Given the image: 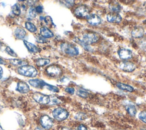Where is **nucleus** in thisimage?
<instances>
[{
	"instance_id": "nucleus-43",
	"label": "nucleus",
	"mask_w": 146,
	"mask_h": 130,
	"mask_svg": "<svg viewBox=\"0 0 146 130\" xmlns=\"http://www.w3.org/2000/svg\"><path fill=\"white\" fill-rule=\"evenodd\" d=\"M34 130H43V129L41 128H40V127H38L35 128Z\"/></svg>"
},
{
	"instance_id": "nucleus-23",
	"label": "nucleus",
	"mask_w": 146,
	"mask_h": 130,
	"mask_svg": "<svg viewBox=\"0 0 146 130\" xmlns=\"http://www.w3.org/2000/svg\"><path fill=\"white\" fill-rule=\"evenodd\" d=\"M110 9L111 10V11L113 13H119L120 11L121 10V6H120V5L117 3V2H112L111 3L110 6H109Z\"/></svg>"
},
{
	"instance_id": "nucleus-29",
	"label": "nucleus",
	"mask_w": 146,
	"mask_h": 130,
	"mask_svg": "<svg viewBox=\"0 0 146 130\" xmlns=\"http://www.w3.org/2000/svg\"><path fill=\"white\" fill-rule=\"evenodd\" d=\"M5 51L6 52L9 54V55L11 56H13V57H17V54L15 52V51L12 49L9 46H7L6 48H5Z\"/></svg>"
},
{
	"instance_id": "nucleus-13",
	"label": "nucleus",
	"mask_w": 146,
	"mask_h": 130,
	"mask_svg": "<svg viewBox=\"0 0 146 130\" xmlns=\"http://www.w3.org/2000/svg\"><path fill=\"white\" fill-rule=\"evenodd\" d=\"M29 83L31 86L39 89H42L45 87V86L46 84V83L45 82L39 79H31L29 81Z\"/></svg>"
},
{
	"instance_id": "nucleus-45",
	"label": "nucleus",
	"mask_w": 146,
	"mask_h": 130,
	"mask_svg": "<svg viewBox=\"0 0 146 130\" xmlns=\"http://www.w3.org/2000/svg\"><path fill=\"white\" fill-rule=\"evenodd\" d=\"M2 43L0 42V48L2 47Z\"/></svg>"
},
{
	"instance_id": "nucleus-10",
	"label": "nucleus",
	"mask_w": 146,
	"mask_h": 130,
	"mask_svg": "<svg viewBox=\"0 0 146 130\" xmlns=\"http://www.w3.org/2000/svg\"><path fill=\"white\" fill-rule=\"evenodd\" d=\"M107 20L110 23H119L121 21V17L116 13H111L107 15Z\"/></svg>"
},
{
	"instance_id": "nucleus-40",
	"label": "nucleus",
	"mask_w": 146,
	"mask_h": 130,
	"mask_svg": "<svg viewBox=\"0 0 146 130\" xmlns=\"http://www.w3.org/2000/svg\"><path fill=\"white\" fill-rule=\"evenodd\" d=\"M78 130H87V128L84 125L80 124L78 127Z\"/></svg>"
},
{
	"instance_id": "nucleus-11",
	"label": "nucleus",
	"mask_w": 146,
	"mask_h": 130,
	"mask_svg": "<svg viewBox=\"0 0 146 130\" xmlns=\"http://www.w3.org/2000/svg\"><path fill=\"white\" fill-rule=\"evenodd\" d=\"M86 18L88 23L92 26H96L99 25L101 23L100 18L96 14H89Z\"/></svg>"
},
{
	"instance_id": "nucleus-19",
	"label": "nucleus",
	"mask_w": 146,
	"mask_h": 130,
	"mask_svg": "<svg viewBox=\"0 0 146 130\" xmlns=\"http://www.w3.org/2000/svg\"><path fill=\"white\" fill-rule=\"evenodd\" d=\"M10 63L15 66H22L24 65H26L28 64V62L27 60L25 59H10L9 60Z\"/></svg>"
},
{
	"instance_id": "nucleus-26",
	"label": "nucleus",
	"mask_w": 146,
	"mask_h": 130,
	"mask_svg": "<svg viewBox=\"0 0 146 130\" xmlns=\"http://www.w3.org/2000/svg\"><path fill=\"white\" fill-rule=\"evenodd\" d=\"M11 10H12V13L17 15V16H18L21 14V8L19 6V5H18V4H15L13 6H12V8H11Z\"/></svg>"
},
{
	"instance_id": "nucleus-32",
	"label": "nucleus",
	"mask_w": 146,
	"mask_h": 130,
	"mask_svg": "<svg viewBox=\"0 0 146 130\" xmlns=\"http://www.w3.org/2000/svg\"><path fill=\"white\" fill-rule=\"evenodd\" d=\"M139 119L143 122L146 123V111H143L139 113Z\"/></svg>"
},
{
	"instance_id": "nucleus-7",
	"label": "nucleus",
	"mask_w": 146,
	"mask_h": 130,
	"mask_svg": "<svg viewBox=\"0 0 146 130\" xmlns=\"http://www.w3.org/2000/svg\"><path fill=\"white\" fill-rule=\"evenodd\" d=\"M40 123L42 127L45 129H49L53 125V120L46 115H43L40 117Z\"/></svg>"
},
{
	"instance_id": "nucleus-22",
	"label": "nucleus",
	"mask_w": 146,
	"mask_h": 130,
	"mask_svg": "<svg viewBox=\"0 0 146 130\" xmlns=\"http://www.w3.org/2000/svg\"><path fill=\"white\" fill-rule=\"evenodd\" d=\"M50 62V60L48 59L39 58L36 60L35 64L38 67H43L48 64Z\"/></svg>"
},
{
	"instance_id": "nucleus-12",
	"label": "nucleus",
	"mask_w": 146,
	"mask_h": 130,
	"mask_svg": "<svg viewBox=\"0 0 146 130\" xmlns=\"http://www.w3.org/2000/svg\"><path fill=\"white\" fill-rule=\"evenodd\" d=\"M118 55L121 59L128 60L132 58V54L130 50L127 48H121L118 51Z\"/></svg>"
},
{
	"instance_id": "nucleus-39",
	"label": "nucleus",
	"mask_w": 146,
	"mask_h": 130,
	"mask_svg": "<svg viewBox=\"0 0 146 130\" xmlns=\"http://www.w3.org/2000/svg\"><path fill=\"white\" fill-rule=\"evenodd\" d=\"M36 2V0H27V3L30 6H33Z\"/></svg>"
},
{
	"instance_id": "nucleus-46",
	"label": "nucleus",
	"mask_w": 146,
	"mask_h": 130,
	"mask_svg": "<svg viewBox=\"0 0 146 130\" xmlns=\"http://www.w3.org/2000/svg\"><path fill=\"white\" fill-rule=\"evenodd\" d=\"M0 130H3V128H2V127L1 126V125H0Z\"/></svg>"
},
{
	"instance_id": "nucleus-21",
	"label": "nucleus",
	"mask_w": 146,
	"mask_h": 130,
	"mask_svg": "<svg viewBox=\"0 0 146 130\" xmlns=\"http://www.w3.org/2000/svg\"><path fill=\"white\" fill-rule=\"evenodd\" d=\"M125 109L128 114L131 116H135L136 114V109L133 104H129L125 106Z\"/></svg>"
},
{
	"instance_id": "nucleus-38",
	"label": "nucleus",
	"mask_w": 146,
	"mask_h": 130,
	"mask_svg": "<svg viewBox=\"0 0 146 130\" xmlns=\"http://www.w3.org/2000/svg\"><path fill=\"white\" fill-rule=\"evenodd\" d=\"M35 10L36 11V13L38 14H41L43 12V7L41 5H38L36 7H35Z\"/></svg>"
},
{
	"instance_id": "nucleus-5",
	"label": "nucleus",
	"mask_w": 146,
	"mask_h": 130,
	"mask_svg": "<svg viewBox=\"0 0 146 130\" xmlns=\"http://www.w3.org/2000/svg\"><path fill=\"white\" fill-rule=\"evenodd\" d=\"M46 74L52 78H57L60 76L62 69L56 65H51L48 66L45 70Z\"/></svg>"
},
{
	"instance_id": "nucleus-30",
	"label": "nucleus",
	"mask_w": 146,
	"mask_h": 130,
	"mask_svg": "<svg viewBox=\"0 0 146 130\" xmlns=\"http://www.w3.org/2000/svg\"><path fill=\"white\" fill-rule=\"evenodd\" d=\"M45 87L47 89H48V90L51 91L52 92H59V88L57 87L52 86V85H51V84H47V83H46V84L45 86Z\"/></svg>"
},
{
	"instance_id": "nucleus-9",
	"label": "nucleus",
	"mask_w": 146,
	"mask_h": 130,
	"mask_svg": "<svg viewBox=\"0 0 146 130\" xmlns=\"http://www.w3.org/2000/svg\"><path fill=\"white\" fill-rule=\"evenodd\" d=\"M119 68L124 71L132 72L136 68V66L130 62H122L119 64Z\"/></svg>"
},
{
	"instance_id": "nucleus-17",
	"label": "nucleus",
	"mask_w": 146,
	"mask_h": 130,
	"mask_svg": "<svg viewBox=\"0 0 146 130\" xmlns=\"http://www.w3.org/2000/svg\"><path fill=\"white\" fill-rule=\"evenodd\" d=\"M144 30L141 27H137L135 28L131 32L132 36L135 38H139L142 37L144 35Z\"/></svg>"
},
{
	"instance_id": "nucleus-8",
	"label": "nucleus",
	"mask_w": 146,
	"mask_h": 130,
	"mask_svg": "<svg viewBox=\"0 0 146 130\" xmlns=\"http://www.w3.org/2000/svg\"><path fill=\"white\" fill-rule=\"evenodd\" d=\"M75 14L80 18H87L90 14L88 9L84 5H81L78 7L75 10Z\"/></svg>"
},
{
	"instance_id": "nucleus-31",
	"label": "nucleus",
	"mask_w": 146,
	"mask_h": 130,
	"mask_svg": "<svg viewBox=\"0 0 146 130\" xmlns=\"http://www.w3.org/2000/svg\"><path fill=\"white\" fill-rule=\"evenodd\" d=\"M44 22H45V23L46 24L47 26H51L54 25L52 19L51 17H50V16H46L44 18Z\"/></svg>"
},
{
	"instance_id": "nucleus-24",
	"label": "nucleus",
	"mask_w": 146,
	"mask_h": 130,
	"mask_svg": "<svg viewBox=\"0 0 146 130\" xmlns=\"http://www.w3.org/2000/svg\"><path fill=\"white\" fill-rule=\"evenodd\" d=\"M25 27L26 29L29 31H30V32H32V33H35L36 32V31H37V28L31 22H25Z\"/></svg>"
},
{
	"instance_id": "nucleus-18",
	"label": "nucleus",
	"mask_w": 146,
	"mask_h": 130,
	"mask_svg": "<svg viewBox=\"0 0 146 130\" xmlns=\"http://www.w3.org/2000/svg\"><path fill=\"white\" fill-rule=\"evenodd\" d=\"M23 43L25 45V46L26 47V48H27V50H29V52H31V53H36L38 52L39 51V48L35 46V44L30 43L26 40H23Z\"/></svg>"
},
{
	"instance_id": "nucleus-44",
	"label": "nucleus",
	"mask_w": 146,
	"mask_h": 130,
	"mask_svg": "<svg viewBox=\"0 0 146 130\" xmlns=\"http://www.w3.org/2000/svg\"><path fill=\"white\" fill-rule=\"evenodd\" d=\"M61 130H71V129H69L68 128H66V127H64Z\"/></svg>"
},
{
	"instance_id": "nucleus-36",
	"label": "nucleus",
	"mask_w": 146,
	"mask_h": 130,
	"mask_svg": "<svg viewBox=\"0 0 146 130\" xmlns=\"http://www.w3.org/2000/svg\"><path fill=\"white\" fill-rule=\"evenodd\" d=\"M63 2L67 6H72L74 5V0H63Z\"/></svg>"
},
{
	"instance_id": "nucleus-2",
	"label": "nucleus",
	"mask_w": 146,
	"mask_h": 130,
	"mask_svg": "<svg viewBox=\"0 0 146 130\" xmlns=\"http://www.w3.org/2000/svg\"><path fill=\"white\" fill-rule=\"evenodd\" d=\"M61 50L66 54L74 56L79 54L78 48L72 44L69 43H63L60 45Z\"/></svg>"
},
{
	"instance_id": "nucleus-6",
	"label": "nucleus",
	"mask_w": 146,
	"mask_h": 130,
	"mask_svg": "<svg viewBox=\"0 0 146 130\" xmlns=\"http://www.w3.org/2000/svg\"><path fill=\"white\" fill-rule=\"evenodd\" d=\"M99 39V36L93 32L86 33L82 37V41L87 44H90L96 42Z\"/></svg>"
},
{
	"instance_id": "nucleus-16",
	"label": "nucleus",
	"mask_w": 146,
	"mask_h": 130,
	"mask_svg": "<svg viewBox=\"0 0 146 130\" xmlns=\"http://www.w3.org/2000/svg\"><path fill=\"white\" fill-rule=\"evenodd\" d=\"M40 34L45 38H50L54 36L52 32L46 27H42L40 28Z\"/></svg>"
},
{
	"instance_id": "nucleus-42",
	"label": "nucleus",
	"mask_w": 146,
	"mask_h": 130,
	"mask_svg": "<svg viewBox=\"0 0 146 130\" xmlns=\"http://www.w3.org/2000/svg\"><path fill=\"white\" fill-rule=\"evenodd\" d=\"M5 62L0 57V64H5Z\"/></svg>"
},
{
	"instance_id": "nucleus-37",
	"label": "nucleus",
	"mask_w": 146,
	"mask_h": 130,
	"mask_svg": "<svg viewBox=\"0 0 146 130\" xmlns=\"http://www.w3.org/2000/svg\"><path fill=\"white\" fill-rule=\"evenodd\" d=\"M64 90L66 92H67V93H68L69 94H71V95L74 94V92H75V90L72 87H66Z\"/></svg>"
},
{
	"instance_id": "nucleus-35",
	"label": "nucleus",
	"mask_w": 146,
	"mask_h": 130,
	"mask_svg": "<svg viewBox=\"0 0 146 130\" xmlns=\"http://www.w3.org/2000/svg\"><path fill=\"white\" fill-rule=\"evenodd\" d=\"M50 103H51L52 104H58L60 103V101L56 98H50Z\"/></svg>"
},
{
	"instance_id": "nucleus-15",
	"label": "nucleus",
	"mask_w": 146,
	"mask_h": 130,
	"mask_svg": "<svg viewBox=\"0 0 146 130\" xmlns=\"http://www.w3.org/2000/svg\"><path fill=\"white\" fill-rule=\"evenodd\" d=\"M14 36L17 39H23L26 35V31L21 27H17L14 32Z\"/></svg>"
},
{
	"instance_id": "nucleus-28",
	"label": "nucleus",
	"mask_w": 146,
	"mask_h": 130,
	"mask_svg": "<svg viewBox=\"0 0 146 130\" xmlns=\"http://www.w3.org/2000/svg\"><path fill=\"white\" fill-rule=\"evenodd\" d=\"M29 15L31 18H35L36 17V11L35 8L33 6H30L29 9Z\"/></svg>"
},
{
	"instance_id": "nucleus-25",
	"label": "nucleus",
	"mask_w": 146,
	"mask_h": 130,
	"mask_svg": "<svg viewBox=\"0 0 146 130\" xmlns=\"http://www.w3.org/2000/svg\"><path fill=\"white\" fill-rule=\"evenodd\" d=\"M74 41L76 42V43H78V44H79L80 45H81V46L83 47V48H84L86 50L88 51H92V48H91V47L89 46V44H86V43H84V42H83L82 40H80L79 39H78V38H75Z\"/></svg>"
},
{
	"instance_id": "nucleus-27",
	"label": "nucleus",
	"mask_w": 146,
	"mask_h": 130,
	"mask_svg": "<svg viewBox=\"0 0 146 130\" xmlns=\"http://www.w3.org/2000/svg\"><path fill=\"white\" fill-rule=\"evenodd\" d=\"M76 95L82 98H86L88 96V93L83 90L82 89H79L77 91H76Z\"/></svg>"
},
{
	"instance_id": "nucleus-14",
	"label": "nucleus",
	"mask_w": 146,
	"mask_h": 130,
	"mask_svg": "<svg viewBox=\"0 0 146 130\" xmlns=\"http://www.w3.org/2000/svg\"><path fill=\"white\" fill-rule=\"evenodd\" d=\"M16 90L22 94H26L29 92L30 88L29 85L25 82L20 81L17 83Z\"/></svg>"
},
{
	"instance_id": "nucleus-4",
	"label": "nucleus",
	"mask_w": 146,
	"mask_h": 130,
	"mask_svg": "<svg viewBox=\"0 0 146 130\" xmlns=\"http://www.w3.org/2000/svg\"><path fill=\"white\" fill-rule=\"evenodd\" d=\"M33 99L36 103L41 104H47L50 103V97L48 95L38 92H35L33 93Z\"/></svg>"
},
{
	"instance_id": "nucleus-41",
	"label": "nucleus",
	"mask_w": 146,
	"mask_h": 130,
	"mask_svg": "<svg viewBox=\"0 0 146 130\" xmlns=\"http://www.w3.org/2000/svg\"><path fill=\"white\" fill-rule=\"evenodd\" d=\"M2 75H3V70H2V68L0 66V79L2 78Z\"/></svg>"
},
{
	"instance_id": "nucleus-1",
	"label": "nucleus",
	"mask_w": 146,
	"mask_h": 130,
	"mask_svg": "<svg viewBox=\"0 0 146 130\" xmlns=\"http://www.w3.org/2000/svg\"><path fill=\"white\" fill-rule=\"evenodd\" d=\"M17 72L22 76L29 78H35L38 74L36 68L28 64L19 67L17 68Z\"/></svg>"
},
{
	"instance_id": "nucleus-3",
	"label": "nucleus",
	"mask_w": 146,
	"mask_h": 130,
	"mask_svg": "<svg viewBox=\"0 0 146 130\" xmlns=\"http://www.w3.org/2000/svg\"><path fill=\"white\" fill-rule=\"evenodd\" d=\"M52 116L54 118L59 121H62L66 119L69 115L68 112L64 108L59 107L54 109L52 111Z\"/></svg>"
},
{
	"instance_id": "nucleus-47",
	"label": "nucleus",
	"mask_w": 146,
	"mask_h": 130,
	"mask_svg": "<svg viewBox=\"0 0 146 130\" xmlns=\"http://www.w3.org/2000/svg\"><path fill=\"white\" fill-rule=\"evenodd\" d=\"M19 1H27V0H19Z\"/></svg>"
},
{
	"instance_id": "nucleus-34",
	"label": "nucleus",
	"mask_w": 146,
	"mask_h": 130,
	"mask_svg": "<svg viewBox=\"0 0 146 130\" xmlns=\"http://www.w3.org/2000/svg\"><path fill=\"white\" fill-rule=\"evenodd\" d=\"M36 41L39 43H46L47 42L46 38H44L43 36H42L41 35H37L36 37Z\"/></svg>"
},
{
	"instance_id": "nucleus-33",
	"label": "nucleus",
	"mask_w": 146,
	"mask_h": 130,
	"mask_svg": "<svg viewBox=\"0 0 146 130\" xmlns=\"http://www.w3.org/2000/svg\"><path fill=\"white\" fill-rule=\"evenodd\" d=\"M86 117H87V116H86V114H84V113H82V112L78 113L75 116V118L76 120H84Z\"/></svg>"
},
{
	"instance_id": "nucleus-20",
	"label": "nucleus",
	"mask_w": 146,
	"mask_h": 130,
	"mask_svg": "<svg viewBox=\"0 0 146 130\" xmlns=\"http://www.w3.org/2000/svg\"><path fill=\"white\" fill-rule=\"evenodd\" d=\"M116 86L119 89L123 90V91H127V92H132L134 91V88L132 86L128 85L127 84H124L122 83H117L116 84Z\"/></svg>"
}]
</instances>
